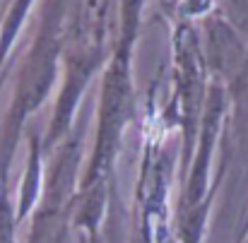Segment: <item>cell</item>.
<instances>
[{
    "label": "cell",
    "mask_w": 248,
    "mask_h": 243,
    "mask_svg": "<svg viewBox=\"0 0 248 243\" xmlns=\"http://www.w3.org/2000/svg\"><path fill=\"white\" fill-rule=\"evenodd\" d=\"M108 0H78L63 48L61 89L53 104L48 130L44 133V154L48 157L75 128L78 111L89 84L104 73L113 44H108Z\"/></svg>",
    "instance_id": "obj_3"
},
{
    "label": "cell",
    "mask_w": 248,
    "mask_h": 243,
    "mask_svg": "<svg viewBox=\"0 0 248 243\" xmlns=\"http://www.w3.org/2000/svg\"><path fill=\"white\" fill-rule=\"evenodd\" d=\"M36 0H12L0 19V73L5 70V65L10 63V53L34 10Z\"/></svg>",
    "instance_id": "obj_9"
},
{
    "label": "cell",
    "mask_w": 248,
    "mask_h": 243,
    "mask_svg": "<svg viewBox=\"0 0 248 243\" xmlns=\"http://www.w3.org/2000/svg\"><path fill=\"white\" fill-rule=\"evenodd\" d=\"M212 7H215V0H178V2H176L178 17H181V19H188V22L210 15Z\"/></svg>",
    "instance_id": "obj_10"
},
{
    "label": "cell",
    "mask_w": 248,
    "mask_h": 243,
    "mask_svg": "<svg viewBox=\"0 0 248 243\" xmlns=\"http://www.w3.org/2000/svg\"><path fill=\"white\" fill-rule=\"evenodd\" d=\"M239 243H248V229H246V231H241V239H239Z\"/></svg>",
    "instance_id": "obj_13"
},
{
    "label": "cell",
    "mask_w": 248,
    "mask_h": 243,
    "mask_svg": "<svg viewBox=\"0 0 248 243\" xmlns=\"http://www.w3.org/2000/svg\"><path fill=\"white\" fill-rule=\"evenodd\" d=\"M10 68H12V65L7 63V65H5V70L0 73V89H2V84H5V80H7V73H10Z\"/></svg>",
    "instance_id": "obj_11"
},
{
    "label": "cell",
    "mask_w": 248,
    "mask_h": 243,
    "mask_svg": "<svg viewBox=\"0 0 248 243\" xmlns=\"http://www.w3.org/2000/svg\"><path fill=\"white\" fill-rule=\"evenodd\" d=\"M84 137H87V121L78 118L70 135L46 157V176H44V195L39 207L44 210H68L80 190L82 181V159H84Z\"/></svg>",
    "instance_id": "obj_6"
},
{
    "label": "cell",
    "mask_w": 248,
    "mask_h": 243,
    "mask_svg": "<svg viewBox=\"0 0 248 243\" xmlns=\"http://www.w3.org/2000/svg\"><path fill=\"white\" fill-rule=\"evenodd\" d=\"M169 183H171V159L164 150V140H159L155 130L145 142L140 181L135 188L140 243H169L171 239L173 214L169 202Z\"/></svg>",
    "instance_id": "obj_5"
},
{
    "label": "cell",
    "mask_w": 248,
    "mask_h": 243,
    "mask_svg": "<svg viewBox=\"0 0 248 243\" xmlns=\"http://www.w3.org/2000/svg\"><path fill=\"white\" fill-rule=\"evenodd\" d=\"M171 61H173V91L171 101L164 108L162 121H171V128L181 133V178L188 171L198 130L202 123V111L207 101V58L200 44V36L188 19H178L171 39Z\"/></svg>",
    "instance_id": "obj_4"
},
{
    "label": "cell",
    "mask_w": 248,
    "mask_h": 243,
    "mask_svg": "<svg viewBox=\"0 0 248 243\" xmlns=\"http://www.w3.org/2000/svg\"><path fill=\"white\" fill-rule=\"evenodd\" d=\"M0 19H2V15H0Z\"/></svg>",
    "instance_id": "obj_14"
},
{
    "label": "cell",
    "mask_w": 248,
    "mask_h": 243,
    "mask_svg": "<svg viewBox=\"0 0 248 243\" xmlns=\"http://www.w3.org/2000/svg\"><path fill=\"white\" fill-rule=\"evenodd\" d=\"M87 243H104V239H101V234H99V236H92V239H87Z\"/></svg>",
    "instance_id": "obj_12"
},
{
    "label": "cell",
    "mask_w": 248,
    "mask_h": 243,
    "mask_svg": "<svg viewBox=\"0 0 248 243\" xmlns=\"http://www.w3.org/2000/svg\"><path fill=\"white\" fill-rule=\"evenodd\" d=\"M145 0H121L118 7V36L113 41L111 58L101 73L96 96V130L92 150L87 154L80 188L94 183L113 185L116 159L128 125L138 116V94L133 82V56L140 36Z\"/></svg>",
    "instance_id": "obj_1"
},
{
    "label": "cell",
    "mask_w": 248,
    "mask_h": 243,
    "mask_svg": "<svg viewBox=\"0 0 248 243\" xmlns=\"http://www.w3.org/2000/svg\"><path fill=\"white\" fill-rule=\"evenodd\" d=\"M78 0H46L36 34L19 63L10 108L0 125V183L10 185V168L29 118L48 101L61 77L63 48Z\"/></svg>",
    "instance_id": "obj_2"
},
{
    "label": "cell",
    "mask_w": 248,
    "mask_h": 243,
    "mask_svg": "<svg viewBox=\"0 0 248 243\" xmlns=\"http://www.w3.org/2000/svg\"><path fill=\"white\" fill-rule=\"evenodd\" d=\"M44 159H46V154H44V137L39 135L36 128H29L27 130V166L22 171V181H19V188H17V195H15L19 227L31 219V214L36 212V207L41 202L44 176H46Z\"/></svg>",
    "instance_id": "obj_7"
},
{
    "label": "cell",
    "mask_w": 248,
    "mask_h": 243,
    "mask_svg": "<svg viewBox=\"0 0 248 243\" xmlns=\"http://www.w3.org/2000/svg\"><path fill=\"white\" fill-rule=\"evenodd\" d=\"M70 229H73V207L68 210L36 207V212L29 219L27 243H70Z\"/></svg>",
    "instance_id": "obj_8"
}]
</instances>
